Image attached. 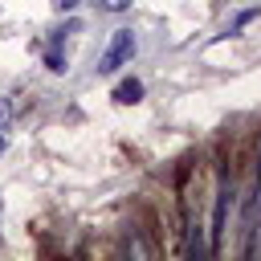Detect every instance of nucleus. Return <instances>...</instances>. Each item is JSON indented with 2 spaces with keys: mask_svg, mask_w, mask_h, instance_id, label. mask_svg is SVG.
<instances>
[{
  "mask_svg": "<svg viewBox=\"0 0 261 261\" xmlns=\"http://www.w3.org/2000/svg\"><path fill=\"white\" fill-rule=\"evenodd\" d=\"M228 208H232V175H220V179H216V200H212L208 253H220V241H224V224H228Z\"/></svg>",
  "mask_w": 261,
  "mask_h": 261,
  "instance_id": "1",
  "label": "nucleus"
},
{
  "mask_svg": "<svg viewBox=\"0 0 261 261\" xmlns=\"http://www.w3.org/2000/svg\"><path fill=\"white\" fill-rule=\"evenodd\" d=\"M130 4H135V0H98V8H102V12H126Z\"/></svg>",
  "mask_w": 261,
  "mask_h": 261,
  "instance_id": "5",
  "label": "nucleus"
},
{
  "mask_svg": "<svg viewBox=\"0 0 261 261\" xmlns=\"http://www.w3.org/2000/svg\"><path fill=\"white\" fill-rule=\"evenodd\" d=\"M0 151H4V135H0Z\"/></svg>",
  "mask_w": 261,
  "mask_h": 261,
  "instance_id": "8",
  "label": "nucleus"
},
{
  "mask_svg": "<svg viewBox=\"0 0 261 261\" xmlns=\"http://www.w3.org/2000/svg\"><path fill=\"white\" fill-rule=\"evenodd\" d=\"M130 57H135V33H130V29H118V33L110 37V45H106V53H102V65H98V69H102V73H114V69H118V65H126Z\"/></svg>",
  "mask_w": 261,
  "mask_h": 261,
  "instance_id": "2",
  "label": "nucleus"
},
{
  "mask_svg": "<svg viewBox=\"0 0 261 261\" xmlns=\"http://www.w3.org/2000/svg\"><path fill=\"white\" fill-rule=\"evenodd\" d=\"M73 4H77V0H61V8H73Z\"/></svg>",
  "mask_w": 261,
  "mask_h": 261,
  "instance_id": "7",
  "label": "nucleus"
},
{
  "mask_svg": "<svg viewBox=\"0 0 261 261\" xmlns=\"http://www.w3.org/2000/svg\"><path fill=\"white\" fill-rule=\"evenodd\" d=\"M139 98H143V82H139V77H126V82L114 86V102L126 106V102H139Z\"/></svg>",
  "mask_w": 261,
  "mask_h": 261,
  "instance_id": "3",
  "label": "nucleus"
},
{
  "mask_svg": "<svg viewBox=\"0 0 261 261\" xmlns=\"http://www.w3.org/2000/svg\"><path fill=\"white\" fill-rule=\"evenodd\" d=\"M200 220L196 216H188V257H204L208 253V245H204V237H200Z\"/></svg>",
  "mask_w": 261,
  "mask_h": 261,
  "instance_id": "4",
  "label": "nucleus"
},
{
  "mask_svg": "<svg viewBox=\"0 0 261 261\" xmlns=\"http://www.w3.org/2000/svg\"><path fill=\"white\" fill-rule=\"evenodd\" d=\"M4 122H8V110H4V106H0V126H4Z\"/></svg>",
  "mask_w": 261,
  "mask_h": 261,
  "instance_id": "6",
  "label": "nucleus"
}]
</instances>
